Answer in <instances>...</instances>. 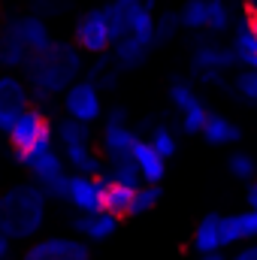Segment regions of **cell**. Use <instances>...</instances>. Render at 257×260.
Returning a JSON list of instances; mask_svg holds the SVG:
<instances>
[{
    "mask_svg": "<svg viewBox=\"0 0 257 260\" xmlns=\"http://www.w3.org/2000/svg\"><path fill=\"white\" fill-rule=\"evenodd\" d=\"M21 67H24L34 88H43L49 94H61L82 73V52L73 43H52L49 49L27 55Z\"/></svg>",
    "mask_w": 257,
    "mask_h": 260,
    "instance_id": "cell-1",
    "label": "cell"
},
{
    "mask_svg": "<svg viewBox=\"0 0 257 260\" xmlns=\"http://www.w3.org/2000/svg\"><path fill=\"white\" fill-rule=\"evenodd\" d=\"M46 221V194L37 185H18L0 194V233L6 239H30Z\"/></svg>",
    "mask_w": 257,
    "mask_h": 260,
    "instance_id": "cell-2",
    "label": "cell"
},
{
    "mask_svg": "<svg viewBox=\"0 0 257 260\" xmlns=\"http://www.w3.org/2000/svg\"><path fill=\"white\" fill-rule=\"evenodd\" d=\"M236 67L233 52L227 43H221L212 34H197L191 40V82L209 85V88H221L224 94H230V70Z\"/></svg>",
    "mask_w": 257,
    "mask_h": 260,
    "instance_id": "cell-3",
    "label": "cell"
},
{
    "mask_svg": "<svg viewBox=\"0 0 257 260\" xmlns=\"http://www.w3.org/2000/svg\"><path fill=\"white\" fill-rule=\"evenodd\" d=\"M52 148V121L40 106H27L18 112L15 124L9 127V151L18 164L34 160L37 154Z\"/></svg>",
    "mask_w": 257,
    "mask_h": 260,
    "instance_id": "cell-4",
    "label": "cell"
},
{
    "mask_svg": "<svg viewBox=\"0 0 257 260\" xmlns=\"http://www.w3.org/2000/svg\"><path fill=\"white\" fill-rule=\"evenodd\" d=\"M170 103L176 106L179 112V127L188 136H197L203 124H206V115H209V106L203 103V97L197 94L191 79H173L170 82Z\"/></svg>",
    "mask_w": 257,
    "mask_h": 260,
    "instance_id": "cell-5",
    "label": "cell"
},
{
    "mask_svg": "<svg viewBox=\"0 0 257 260\" xmlns=\"http://www.w3.org/2000/svg\"><path fill=\"white\" fill-rule=\"evenodd\" d=\"M76 49L88 52V55H106L112 49V34H109V21L103 9H88L79 15L76 30H73Z\"/></svg>",
    "mask_w": 257,
    "mask_h": 260,
    "instance_id": "cell-6",
    "label": "cell"
},
{
    "mask_svg": "<svg viewBox=\"0 0 257 260\" xmlns=\"http://www.w3.org/2000/svg\"><path fill=\"white\" fill-rule=\"evenodd\" d=\"M27 170H30V176H34V182H37V188L43 191L46 197H55V200H67V176L64 173V160L49 148V151H43V154H37L34 160H27L24 164Z\"/></svg>",
    "mask_w": 257,
    "mask_h": 260,
    "instance_id": "cell-7",
    "label": "cell"
},
{
    "mask_svg": "<svg viewBox=\"0 0 257 260\" xmlns=\"http://www.w3.org/2000/svg\"><path fill=\"white\" fill-rule=\"evenodd\" d=\"M64 109L70 112L73 121H82V124H91L103 115V103H100V91L94 82H73L67 88L64 97Z\"/></svg>",
    "mask_w": 257,
    "mask_h": 260,
    "instance_id": "cell-8",
    "label": "cell"
},
{
    "mask_svg": "<svg viewBox=\"0 0 257 260\" xmlns=\"http://www.w3.org/2000/svg\"><path fill=\"white\" fill-rule=\"evenodd\" d=\"M230 34H233V40L227 46L233 52V61L242 70H257V21H254V15H236Z\"/></svg>",
    "mask_w": 257,
    "mask_h": 260,
    "instance_id": "cell-9",
    "label": "cell"
},
{
    "mask_svg": "<svg viewBox=\"0 0 257 260\" xmlns=\"http://www.w3.org/2000/svg\"><path fill=\"white\" fill-rule=\"evenodd\" d=\"M21 260H91V248L82 239H43L30 245Z\"/></svg>",
    "mask_w": 257,
    "mask_h": 260,
    "instance_id": "cell-10",
    "label": "cell"
},
{
    "mask_svg": "<svg viewBox=\"0 0 257 260\" xmlns=\"http://www.w3.org/2000/svg\"><path fill=\"white\" fill-rule=\"evenodd\" d=\"M100 191H103V176H70L67 179V203H73L82 215L100 212Z\"/></svg>",
    "mask_w": 257,
    "mask_h": 260,
    "instance_id": "cell-11",
    "label": "cell"
},
{
    "mask_svg": "<svg viewBox=\"0 0 257 260\" xmlns=\"http://www.w3.org/2000/svg\"><path fill=\"white\" fill-rule=\"evenodd\" d=\"M221 242H224V248L257 242V212L245 209V212L221 215Z\"/></svg>",
    "mask_w": 257,
    "mask_h": 260,
    "instance_id": "cell-12",
    "label": "cell"
},
{
    "mask_svg": "<svg viewBox=\"0 0 257 260\" xmlns=\"http://www.w3.org/2000/svg\"><path fill=\"white\" fill-rule=\"evenodd\" d=\"M136 139H139V133L130 127V124H106L103 127V154H106V160L109 164L130 160Z\"/></svg>",
    "mask_w": 257,
    "mask_h": 260,
    "instance_id": "cell-13",
    "label": "cell"
},
{
    "mask_svg": "<svg viewBox=\"0 0 257 260\" xmlns=\"http://www.w3.org/2000/svg\"><path fill=\"white\" fill-rule=\"evenodd\" d=\"M191 248L194 254H218L224 251V242H221V215L218 212H209L200 218V224L194 227L191 233Z\"/></svg>",
    "mask_w": 257,
    "mask_h": 260,
    "instance_id": "cell-14",
    "label": "cell"
},
{
    "mask_svg": "<svg viewBox=\"0 0 257 260\" xmlns=\"http://www.w3.org/2000/svg\"><path fill=\"white\" fill-rule=\"evenodd\" d=\"M9 27H12V34L21 40V46L27 49V55L43 52V49H49V46H52V34H49L46 21H43V18H37V15L15 18V21H9Z\"/></svg>",
    "mask_w": 257,
    "mask_h": 260,
    "instance_id": "cell-15",
    "label": "cell"
},
{
    "mask_svg": "<svg viewBox=\"0 0 257 260\" xmlns=\"http://www.w3.org/2000/svg\"><path fill=\"white\" fill-rule=\"evenodd\" d=\"M133 164H136V170H139L142 185H160V179L167 176V160H164L142 136H139L136 145H133Z\"/></svg>",
    "mask_w": 257,
    "mask_h": 260,
    "instance_id": "cell-16",
    "label": "cell"
},
{
    "mask_svg": "<svg viewBox=\"0 0 257 260\" xmlns=\"http://www.w3.org/2000/svg\"><path fill=\"white\" fill-rule=\"evenodd\" d=\"M73 230L88 242H106L118 230V218H112L109 212H88L73 221Z\"/></svg>",
    "mask_w": 257,
    "mask_h": 260,
    "instance_id": "cell-17",
    "label": "cell"
},
{
    "mask_svg": "<svg viewBox=\"0 0 257 260\" xmlns=\"http://www.w3.org/2000/svg\"><path fill=\"white\" fill-rule=\"evenodd\" d=\"M200 136H203L209 145L224 148V145H233V142L242 139V127H239L233 118L221 115V112H209V115H206V124L200 130Z\"/></svg>",
    "mask_w": 257,
    "mask_h": 260,
    "instance_id": "cell-18",
    "label": "cell"
},
{
    "mask_svg": "<svg viewBox=\"0 0 257 260\" xmlns=\"http://www.w3.org/2000/svg\"><path fill=\"white\" fill-rule=\"evenodd\" d=\"M136 188L118 185L103 176V191H100V212H109L112 218H130V203H133Z\"/></svg>",
    "mask_w": 257,
    "mask_h": 260,
    "instance_id": "cell-19",
    "label": "cell"
},
{
    "mask_svg": "<svg viewBox=\"0 0 257 260\" xmlns=\"http://www.w3.org/2000/svg\"><path fill=\"white\" fill-rule=\"evenodd\" d=\"M151 55V46H142L139 40L133 37H121L112 43V64L118 67V73H127V70H136L148 61Z\"/></svg>",
    "mask_w": 257,
    "mask_h": 260,
    "instance_id": "cell-20",
    "label": "cell"
},
{
    "mask_svg": "<svg viewBox=\"0 0 257 260\" xmlns=\"http://www.w3.org/2000/svg\"><path fill=\"white\" fill-rule=\"evenodd\" d=\"M233 21H236V9L230 0H206V34L221 37L233 30Z\"/></svg>",
    "mask_w": 257,
    "mask_h": 260,
    "instance_id": "cell-21",
    "label": "cell"
},
{
    "mask_svg": "<svg viewBox=\"0 0 257 260\" xmlns=\"http://www.w3.org/2000/svg\"><path fill=\"white\" fill-rule=\"evenodd\" d=\"M0 106L3 109H12V112H21L30 106V94L24 91V85L12 76H0Z\"/></svg>",
    "mask_w": 257,
    "mask_h": 260,
    "instance_id": "cell-22",
    "label": "cell"
},
{
    "mask_svg": "<svg viewBox=\"0 0 257 260\" xmlns=\"http://www.w3.org/2000/svg\"><path fill=\"white\" fill-rule=\"evenodd\" d=\"M27 58V49L21 46V40L12 34L9 21L0 27V67H21Z\"/></svg>",
    "mask_w": 257,
    "mask_h": 260,
    "instance_id": "cell-23",
    "label": "cell"
},
{
    "mask_svg": "<svg viewBox=\"0 0 257 260\" xmlns=\"http://www.w3.org/2000/svg\"><path fill=\"white\" fill-rule=\"evenodd\" d=\"M230 97L239 103L257 106V70H236L230 76Z\"/></svg>",
    "mask_w": 257,
    "mask_h": 260,
    "instance_id": "cell-24",
    "label": "cell"
},
{
    "mask_svg": "<svg viewBox=\"0 0 257 260\" xmlns=\"http://www.w3.org/2000/svg\"><path fill=\"white\" fill-rule=\"evenodd\" d=\"M164 160H170L176 151H179V136H176V130L170 127V124H164V121H157V124H151V133H148V139H145Z\"/></svg>",
    "mask_w": 257,
    "mask_h": 260,
    "instance_id": "cell-25",
    "label": "cell"
},
{
    "mask_svg": "<svg viewBox=\"0 0 257 260\" xmlns=\"http://www.w3.org/2000/svg\"><path fill=\"white\" fill-rule=\"evenodd\" d=\"M179 24L182 30L203 34L206 30V0H185V6L179 9Z\"/></svg>",
    "mask_w": 257,
    "mask_h": 260,
    "instance_id": "cell-26",
    "label": "cell"
},
{
    "mask_svg": "<svg viewBox=\"0 0 257 260\" xmlns=\"http://www.w3.org/2000/svg\"><path fill=\"white\" fill-rule=\"evenodd\" d=\"M227 173L236 179V182H254L257 179V160L254 154H248V151H233L230 157H227Z\"/></svg>",
    "mask_w": 257,
    "mask_h": 260,
    "instance_id": "cell-27",
    "label": "cell"
},
{
    "mask_svg": "<svg viewBox=\"0 0 257 260\" xmlns=\"http://www.w3.org/2000/svg\"><path fill=\"white\" fill-rule=\"evenodd\" d=\"M179 30H182V24H179V12H173V9H167V12H160V15H154V46H167V43H173L176 37H179Z\"/></svg>",
    "mask_w": 257,
    "mask_h": 260,
    "instance_id": "cell-28",
    "label": "cell"
},
{
    "mask_svg": "<svg viewBox=\"0 0 257 260\" xmlns=\"http://www.w3.org/2000/svg\"><path fill=\"white\" fill-rule=\"evenodd\" d=\"M160 185H139L136 188V194H133V203H130V218H136V215H148L157 203H160Z\"/></svg>",
    "mask_w": 257,
    "mask_h": 260,
    "instance_id": "cell-29",
    "label": "cell"
},
{
    "mask_svg": "<svg viewBox=\"0 0 257 260\" xmlns=\"http://www.w3.org/2000/svg\"><path fill=\"white\" fill-rule=\"evenodd\" d=\"M58 133H61L64 148H73V145H91V130H88V124H82V121L67 118V121H61Z\"/></svg>",
    "mask_w": 257,
    "mask_h": 260,
    "instance_id": "cell-30",
    "label": "cell"
},
{
    "mask_svg": "<svg viewBox=\"0 0 257 260\" xmlns=\"http://www.w3.org/2000/svg\"><path fill=\"white\" fill-rule=\"evenodd\" d=\"M70 6H73V0H30V9H34L37 18H55V15H64Z\"/></svg>",
    "mask_w": 257,
    "mask_h": 260,
    "instance_id": "cell-31",
    "label": "cell"
},
{
    "mask_svg": "<svg viewBox=\"0 0 257 260\" xmlns=\"http://www.w3.org/2000/svg\"><path fill=\"white\" fill-rule=\"evenodd\" d=\"M227 260H257V242H248V245H239Z\"/></svg>",
    "mask_w": 257,
    "mask_h": 260,
    "instance_id": "cell-32",
    "label": "cell"
},
{
    "mask_svg": "<svg viewBox=\"0 0 257 260\" xmlns=\"http://www.w3.org/2000/svg\"><path fill=\"white\" fill-rule=\"evenodd\" d=\"M106 124H127V109H124V106H115V109H109V118H106Z\"/></svg>",
    "mask_w": 257,
    "mask_h": 260,
    "instance_id": "cell-33",
    "label": "cell"
},
{
    "mask_svg": "<svg viewBox=\"0 0 257 260\" xmlns=\"http://www.w3.org/2000/svg\"><path fill=\"white\" fill-rule=\"evenodd\" d=\"M15 118H18V112H12V109H3V106H0V130H6V133H9V127L15 124Z\"/></svg>",
    "mask_w": 257,
    "mask_h": 260,
    "instance_id": "cell-34",
    "label": "cell"
},
{
    "mask_svg": "<svg viewBox=\"0 0 257 260\" xmlns=\"http://www.w3.org/2000/svg\"><path fill=\"white\" fill-rule=\"evenodd\" d=\"M245 203H248V209L257 212V179L254 182H248V191H245Z\"/></svg>",
    "mask_w": 257,
    "mask_h": 260,
    "instance_id": "cell-35",
    "label": "cell"
},
{
    "mask_svg": "<svg viewBox=\"0 0 257 260\" xmlns=\"http://www.w3.org/2000/svg\"><path fill=\"white\" fill-rule=\"evenodd\" d=\"M6 257H9V239L0 233V260H6Z\"/></svg>",
    "mask_w": 257,
    "mask_h": 260,
    "instance_id": "cell-36",
    "label": "cell"
},
{
    "mask_svg": "<svg viewBox=\"0 0 257 260\" xmlns=\"http://www.w3.org/2000/svg\"><path fill=\"white\" fill-rule=\"evenodd\" d=\"M194 260H227V257H224V251H218V254H200V257H194Z\"/></svg>",
    "mask_w": 257,
    "mask_h": 260,
    "instance_id": "cell-37",
    "label": "cell"
},
{
    "mask_svg": "<svg viewBox=\"0 0 257 260\" xmlns=\"http://www.w3.org/2000/svg\"><path fill=\"white\" fill-rule=\"evenodd\" d=\"M242 3H245L248 9H254V12H257V0H242Z\"/></svg>",
    "mask_w": 257,
    "mask_h": 260,
    "instance_id": "cell-38",
    "label": "cell"
}]
</instances>
